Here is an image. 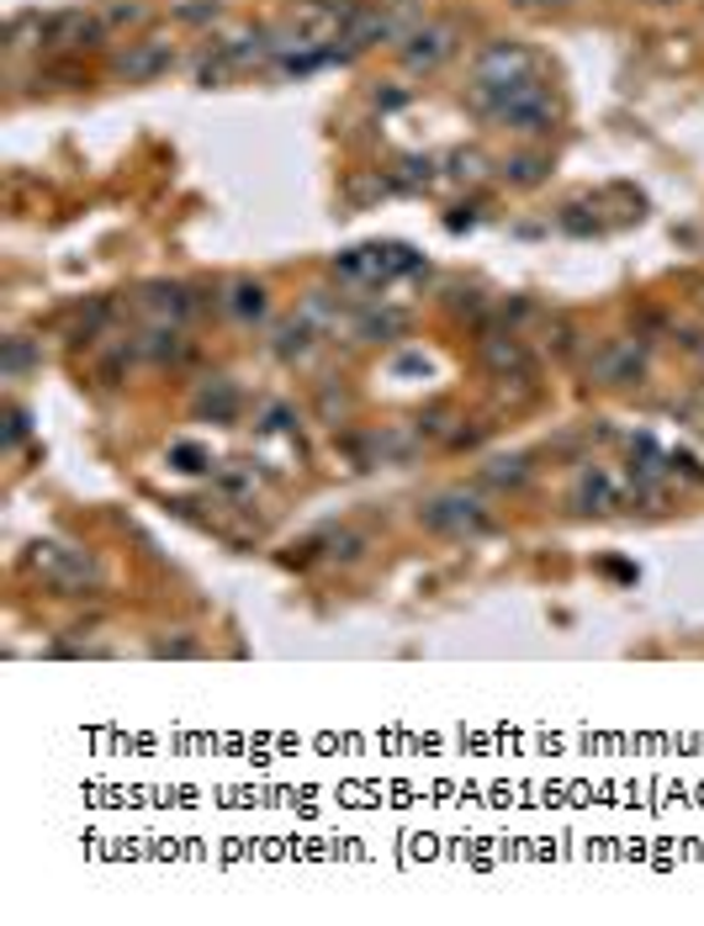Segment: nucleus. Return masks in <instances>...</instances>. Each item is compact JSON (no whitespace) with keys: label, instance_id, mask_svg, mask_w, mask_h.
Here are the masks:
<instances>
[{"label":"nucleus","instance_id":"obj_14","mask_svg":"<svg viewBox=\"0 0 704 926\" xmlns=\"http://www.w3.org/2000/svg\"><path fill=\"white\" fill-rule=\"evenodd\" d=\"M419 429H393V434H376V461H413L419 450Z\"/></svg>","mask_w":704,"mask_h":926},{"label":"nucleus","instance_id":"obj_17","mask_svg":"<svg viewBox=\"0 0 704 926\" xmlns=\"http://www.w3.org/2000/svg\"><path fill=\"white\" fill-rule=\"evenodd\" d=\"M503 180H514V185H535V180H546V154H520V159H503Z\"/></svg>","mask_w":704,"mask_h":926},{"label":"nucleus","instance_id":"obj_2","mask_svg":"<svg viewBox=\"0 0 704 926\" xmlns=\"http://www.w3.org/2000/svg\"><path fill=\"white\" fill-rule=\"evenodd\" d=\"M456 37H461L456 22H424V27H413V32H408V37L398 43L402 69H413V75H429V69H440V64L456 54Z\"/></svg>","mask_w":704,"mask_h":926},{"label":"nucleus","instance_id":"obj_20","mask_svg":"<svg viewBox=\"0 0 704 926\" xmlns=\"http://www.w3.org/2000/svg\"><path fill=\"white\" fill-rule=\"evenodd\" d=\"M217 487H223V498H234V504H239V498H249V493H254V477H249V472H239V466H228V472L217 477Z\"/></svg>","mask_w":704,"mask_h":926},{"label":"nucleus","instance_id":"obj_15","mask_svg":"<svg viewBox=\"0 0 704 926\" xmlns=\"http://www.w3.org/2000/svg\"><path fill=\"white\" fill-rule=\"evenodd\" d=\"M413 429H419L424 440H451V434H456V408H451V403H434L429 414L413 419Z\"/></svg>","mask_w":704,"mask_h":926},{"label":"nucleus","instance_id":"obj_9","mask_svg":"<svg viewBox=\"0 0 704 926\" xmlns=\"http://www.w3.org/2000/svg\"><path fill=\"white\" fill-rule=\"evenodd\" d=\"M530 482V455H492L482 466V487H524Z\"/></svg>","mask_w":704,"mask_h":926},{"label":"nucleus","instance_id":"obj_5","mask_svg":"<svg viewBox=\"0 0 704 926\" xmlns=\"http://www.w3.org/2000/svg\"><path fill=\"white\" fill-rule=\"evenodd\" d=\"M588 376H593L599 387H636L646 376V350H636L631 339H610V345L593 355Z\"/></svg>","mask_w":704,"mask_h":926},{"label":"nucleus","instance_id":"obj_1","mask_svg":"<svg viewBox=\"0 0 704 926\" xmlns=\"http://www.w3.org/2000/svg\"><path fill=\"white\" fill-rule=\"evenodd\" d=\"M419 524L434 530V535H456V540H482L492 535V508L477 498V493H440L419 508Z\"/></svg>","mask_w":704,"mask_h":926},{"label":"nucleus","instance_id":"obj_31","mask_svg":"<svg viewBox=\"0 0 704 926\" xmlns=\"http://www.w3.org/2000/svg\"><path fill=\"white\" fill-rule=\"evenodd\" d=\"M514 5H524V11H535V5H572V0H514Z\"/></svg>","mask_w":704,"mask_h":926},{"label":"nucleus","instance_id":"obj_18","mask_svg":"<svg viewBox=\"0 0 704 926\" xmlns=\"http://www.w3.org/2000/svg\"><path fill=\"white\" fill-rule=\"evenodd\" d=\"M398 329H408V313H398V307H393V313H366V318L355 324L361 339H387V334H398Z\"/></svg>","mask_w":704,"mask_h":926},{"label":"nucleus","instance_id":"obj_3","mask_svg":"<svg viewBox=\"0 0 704 926\" xmlns=\"http://www.w3.org/2000/svg\"><path fill=\"white\" fill-rule=\"evenodd\" d=\"M524 75H535V59L514 37H498L472 59V86H509V80H524Z\"/></svg>","mask_w":704,"mask_h":926},{"label":"nucleus","instance_id":"obj_30","mask_svg":"<svg viewBox=\"0 0 704 926\" xmlns=\"http://www.w3.org/2000/svg\"><path fill=\"white\" fill-rule=\"evenodd\" d=\"M408 101V90H376V106H402Z\"/></svg>","mask_w":704,"mask_h":926},{"label":"nucleus","instance_id":"obj_8","mask_svg":"<svg viewBox=\"0 0 704 926\" xmlns=\"http://www.w3.org/2000/svg\"><path fill=\"white\" fill-rule=\"evenodd\" d=\"M620 504H625V493H620L614 472H604V466H588L578 477V487H572V508L578 513H614Z\"/></svg>","mask_w":704,"mask_h":926},{"label":"nucleus","instance_id":"obj_26","mask_svg":"<svg viewBox=\"0 0 704 926\" xmlns=\"http://www.w3.org/2000/svg\"><path fill=\"white\" fill-rule=\"evenodd\" d=\"M260 429H276V434H292V429H297V419H292V408H271Z\"/></svg>","mask_w":704,"mask_h":926},{"label":"nucleus","instance_id":"obj_28","mask_svg":"<svg viewBox=\"0 0 704 926\" xmlns=\"http://www.w3.org/2000/svg\"><path fill=\"white\" fill-rule=\"evenodd\" d=\"M451 170L456 176H482V159L477 154H451Z\"/></svg>","mask_w":704,"mask_h":926},{"label":"nucleus","instance_id":"obj_21","mask_svg":"<svg viewBox=\"0 0 704 926\" xmlns=\"http://www.w3.org/2000/svg\"><path fill=\"white\" fill-rule=\"evenodd\" d=\"M366 551V535H355V530H344V535H329V556L334 562H355Z\"/></svg>","mask_w":704,"mask_h":926},{"label":"nucleus","instance_id":"obj_32","mask_svg":"<svg viewBox=\"0 0 704 926\" xmlns=\"http://www.w3.org/2000/svg\"><path fill=\"white\" fill-rule=\"evenodd\" d=\"M641 5H678V0H641Z\"/></svg>","mask_w":704,"mask_h":926},{"label":"nucleus","instance_id":"obj_29","mask_svg":"<svg viewBox=\"0 0 704 926\" xmlns=\"http://www.w3.org/2000/svg\"><path fill=\"white\" fill-rule=\"evenodd\" d=\"M22 440H27V414L16 408V414H11V445H22Z\"/></svg>","mask_w":704,"mask_h":926},{"label":"nucleus","instance_id":"obj_10","mask_svg":"<svg viewBox=\"0 0 704 926\" xmlns=\"http://www.w3.org/2000/svg\"><path fill=\"white\" fill-rule=\"evenodd\" d=\"M265 307H271V302H265V286H260V281H239V286L228 292V313H234L239 324H260Z\"/></svg>","mask_w":704,"mask_h":926},{"label":"nucleus","instance_id":"obj_13","mask_svg":"<svg viewBox=\"0 0 704 926\" xmlns=\"http://www.w3.org/2000/svg\"><path fill=\"white\" fill-rule=\"evenodd\" d=\"M196 414H213V419H234V414H239V392L228 387V382H213V387L202 392V397H196Z\"/></svg>","mask_w":704,"mask_h":926},{"label":"nucleus","instance_id":"obj_12","mask_svg":"<svg viewBox=\"0 0 704 926\" xmlns=\"http://www.w3.org/2000/svg\"><path fill=\"white\" fill-rule=\"evenodd\" d=\"M37 43H48V16H43V11L11 16V48L22 54V48H37Z\"/></svg>","mask_w":704,"mask_h":926},{"label":"nucleus","instance_id":"obj_23","mask_svg":"<svg viewBox=\"0 0 704 926\" xmlns=\"http://www.w3.org/2000/svg\"><path fill=\"white\" fill-rule=\"evenodd\" d=\"M170 461H181V472H207V450H196V445H175Z\"/></svg>","mask_w":704,"mask_h":926},{"label":"nucleus","instance_id":"obj_4","mask_svg":"<svg viewBox=\"0 0 704 926\" xmlns=\"http://www.w3.org/2000/svg\"><path fill=\"white\" fill-rule=\"evenodd\" d=\"M170 64H175V48H170V37H138V43H127L123 54L112 59V69L123 75L127 86H144V80H159V75H170Z\"/></svg>","mask_w":704,"mask_h":926},{"label":"nucleus","instance_id":"obj_11","mask_svg":"<svg viewBox=\"0 0 704 926\" xmlns=\"http://www.w3.org/2000/svg\"><path fill=\"white\" fill-rule=\"evenodd\" d=\"M313 339H318V329H313L307 318H292V324H281V329H276V355L281 360H303L307 350H313Z\"/></svg>","mask_w":704,"mask_h":926},{"label":"nucleus","instance_id":"obj_6","mask_svg":"<svg viewBox=\"0 0 704 926\" xmlns=\"http://www.w3.org/2000/svg\"><path fill=\"white\" fill-rule=\"evenodd\" d=\"M482 365H488L498 382H530L535 376V360L514 334H488L482 339Z\"/></svg>","mask_w":704,"mask_h":926},{"label":"nucleus","instance_id":"obj_22","mask_svg":"<svg viewBox=\"0 0 704 926\" xmlns=\"http://www.w3.org/2000/svg\"><path fill=\"white\" fill-rule=\"evenodd\" d=\"M27 365H32V345L27 339H11V345H5V376H22Z\"/></svg>","mask_w":704,"mask_h":926},{"label":"nucleus","instance_id":"obj_27","mask_svg":"<svg viewBox=\"0 0 704 926\" xmlns=\"http://www.w3.org/2000/svg\"><path fill=\"white\" fill-rule=\"evenodd\" d=\"M181 22H217L213 0H196V5H181Z\"/></svg>","mask_w":704,"mask_h":926},{"label":"nucleus","instance_id":"obj_16","mask_svg":"<svg viewBox=\"0 0 704 926\" xmlns=\"http://www.w3.org/2000/svg\"><path fill=\"white\" fill-rule=\"evenodd\" d=\"M149 307L159 313V318L181 324L185 313H191V297H185V286H154V292H149Z\"/></svg>","mask_w":704,"mask_h":926},{"label":"nucleus","instance_id":"obj_19","mask_svg":"<svg viewBox=\"0 0 704 926\" xmlns=\"http://www.w3.org/2000/svg\"><path fill=\"white\" fill-rule=\"evenodd\" d=\"M344 414H350V397H344V392H339V387H323V392H318V419H323V424H339Z\"/></svg>","mask_w":704,"mask_h":926},{"label":"nucleus","instance_id":"obj_24","mask_svg":"<svg viewBox=\"0 0 704 926\" xmlns=\"http://www.w3.org/2000/svg\"><path fill=\"white\" fill-rule=\"evenodd\" d=\"M668 466H673V472H683V482H704V466L694 461V455H689V450H673V455H668Z\"/></svg>","mask_w":704,"mask_h":926},{"label":"nucleus","instance_id":"obj_7","mask_svg":"<svg viewBox=\"0 0 704 926\" xmlns=\"http://www.w3.org/2000/svg\"><path fill=\"white\" fill-rule=\"evenodd\" d=\"M101 37H106V22H95L91 11H59V16H48V48H54V54L91 48Z\"/></svg>","mask_w":704,"mask_h":926},{"label":"nucleus","instance_id":"obj_25","mask_svg":"<svg viewBox=\"0 0 704 926\" xmlns=\"http://www.w3.org/2000/svg\"><path fill=\"white\" fill-rule=\"evenodd\" d=\"M127 22H144V5H138V0H133V5H112V11H106V27H127Z\"/></svg>","mask_w":704,"mask_h":926}]
</instances>
